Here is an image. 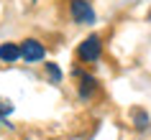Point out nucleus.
<instances>
[{
	"label": "nucleus",
	"mask_w": 151,
	"mask_h": 140,
	"mask_svg": "<svg viewBox=\"0 0 151 140\" xmlns=\"http://www.w3.org/2000/svg\"><path fill=\"white\" fill-rule=\"evenodd\" d=\"M10 112H13V102L0 97V115H10Z\"/></svg>",
	"instance_id": "nucleus-8"
},
{
	"label": "nucleus",
	"mask_w": 151,
	"mask_h": 140,
	"mask_svg": "<svg viewBox=\"0 0 151 140\" xmlns=\"http://www.w3.org/2000/svg\"><path fill=\"white\" fill-rule=\"evenodd\" d=\"M69 13H72V21L80 26H87V23H95V10L87 0H72L69 5Z\"/></svg>",
	"instance_id": "nucleus-1"
},
{
	"label": "nucleus",
	"mask_w": 151,
	"mask_h": 140,
	"mask_svg": "<svg viewBox=\"0 0 151 140\" xmlns=\"http://www.w3.org/2000/svg\"><path fill=\"white\" fill-rule=\"evenodd\" d=\"M0 59L8 61V64L18 61V59H21V46H16V43H3V46H0Z\"/></svg>",
	"instance_id": "nucleus-4"
},
{
	"label": "nucleus",
	"mask_w": 151,
	"mask_h": 140,
	"mask_svg": "<svg viewBox=\"0 0 151 140\" xmlns=\"http://www.w3.org/2000/svg\"><path fill=\"white\" fill-rule=\"evenodd\" d=\"M133 122H136V127H138V130H146L151 120H149V115H146L143 109H133Z\"/></svg>",
	"instance_id": "nucleus-5"
},
{
	"label": "nucleus",
	"mask_w": 151,
	"mask_h": 140,
	"mask_svg": "<svg viewBox=\"0 0 151 140\" xmlns=\"http://www.w3.org/2000/svg\"><path fill=\"white\" fill-rule=\"evenodd\" d=\"M100 51H103V43H100L97 36H87L80 43V59L82 61H97L100 59Z\"/></svg>",
	"instance_id": "nucleus-2"
},
{
	"label": "nucleus",
	"mask_w": 151,
	"mask_h": 140,
	"mask_svg": "<svg viewBox=\"0 0 151 140\" xmlns=\"http://www.w3.org/2000/svg\"><path fill=\"white\" fill-rule=\"evenodd\" d=\"M46 74H49V79H51L54 84H59V82H62V71H59V66H56V64H46Z\"/></svg>",
	"instance_id": "nucleus-6"
},
{
	"label": "nucleus",
	"mask_w": 151,
	"mask_h": 140,
	"mask_svg": "<svg viewBox=\"0 0 151 140\" xmlns=\"http://www.w3.org/2000/svg\"><path fill=\"white\" fill-rule=\"evenodd\" d=\"M44 56H46V48L41 46L36 38L23 41V46H21V59H26L28 64H33V61H41Z\"/></svg>",
	"instance_id": "nucleus-3"
},
{
	"label": "nucleus",
	"mask_w": 151,
	"mask_h": 140,
	"mask_svg": "<svg viewBox=\"0 0 151 140\" xmlns=\"http://www.w3.org/2000/svg\"><path fill=\"white\" fill-rule=\"evenodd\" d=\"M82 97H87V94H92V89H95V79H82Z\"/></svg>",
	"instance_id": "nucleus-7"
}]
</instances>
